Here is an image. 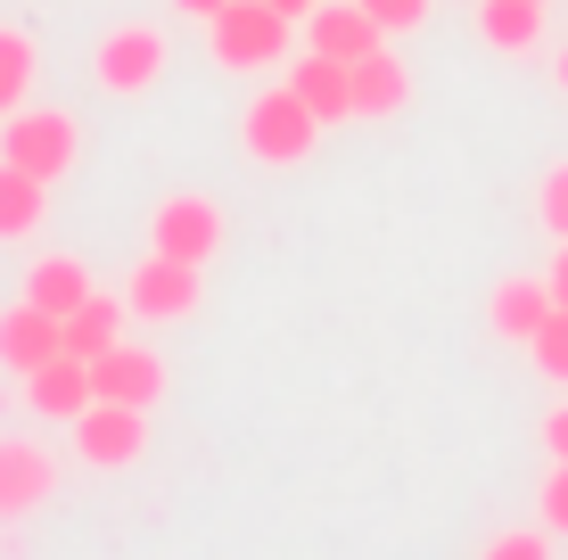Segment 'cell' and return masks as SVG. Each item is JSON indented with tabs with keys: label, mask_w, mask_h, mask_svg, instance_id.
<instances>
[{
	"label": "cell",
	"mask_w": 568,
	"mask_h": 560,
	"mask_svg": "<svg viewBox=\"0 0 568 560\" xmlns=\"http://www.w3.org/2000/svg\"><path fill=\"white\" fill-rule=\"evenodd\" d=\"M363 9H371V17H379V26H387V33H413V26H420V17H428V0H363Z\"/></svg>",
	"instance_id": "d4e9b609"
},
{
	"label": "cell",
	"mask_w": 568,
	"mask_h": 560,
	"mask_svg": "<svg viewBox=\"0 0 568 560\" xmlns=\"http://www.w3.org/2000/svg\"><path fill=\"white\" fill-rule=\"evenodd\" d=\"M58 355V314H42V305H9V314H0V363H9V371H42V363Z\"/></svg>",
	"instance_id": "7c38bea8"
},
{
	"label": "cell",
	"mask_w": 568,
	"mask_h": 560,
	"mask_svg": "<svg viewBox=\"0 0 568 560\" xmlns=\"http://www.w3.org/2000/svg\"><path fill=\"white\" fill-rule=\"evenodd\" d=\"M552 74H560V91H568V42H560V58H552Z\"/></svg>",
	"instance_id": "f546056e"
},
{
	"label": "cell",
	"mask_w": 568,
	"mask_h": 560,
	"mask_svg": "<svg viewBox=\"0 0 568 560\" xmlns=\"http://www.w3.org/2000/svg\"><path fill=\"white\" fill-rule=\"evenodd\" d=\"M33 91V42L17 26H0V115H17Z\"/></svg>",
	"instance_id": "ffe728a7"
},
{
	"label": "cell",
	"mask_w": 568,
	"mask_h": 560,
	"mask_svg": "<svg viewBox=\"0 0 568 560\" xmlns=\"http://www.w3.org/2000/svg\"><path fill=\"white\" fill-rule=\"evenodd\" d=\"M58 487V461L33 437H0V519H26Z\"/></svg>",
	"instance_id": "30bf717a"
},
{
	"label": "cell",
	"mask_w": 568,
	"mask_h": 560,
	"mask_svg": "<svg viewBox=\"0 0 568 560\" xmlns=\"http://www.w3.org/2000/svg\"><path fill=\"white\" fill-rule=\"evenodd\" d=\"M527 355H536V371H544V379H560V388H568V305H552V322L527 338Z\"/></svg>",
	"instance_id": "44dd1931"
},
{
	"label": "cell",
	"mask_w": 568,
	"mask_h": 560,
	"mask_svg": "<svg viewBox=\"0 0 568 560\" xmlns=\"http://www.w3.org/2000/svg\"><path fill=\"white\" fill-rule=\"evenodd\" d=\"M305 33H313V50L338 58V67H355V58H371V50L387 42V26L363 9V0H322V9L305 17Z\"/></svg>",
	"instance_id": "9c48e42d"
},
{
	"label": "cell",
	"mask_w": 568,
	"mask_h": 560,
	"mask_svg": "<svg viewBox=\"0 0 568 560\" xmlns=\"http://www.w3.org/2000/svg\"><path fill=\"white\" fill-rule=\"evenodd\" d=\"M206 26H214V58H223V67L256 74V67H281L288 26H297V17H281L272 0H231L223 17H206Z\"/></svg>",
	"instance_id": "7a4b0ae2"
},
{
	"label": "cell",
	"mask_w": 568,
	"mask_h": 560,
	"mask_svg": "<svg viewBox=\"0 0 568 560\" xmlns=\"http://www.w3.org/2000/svg\"><path fill=\"white\" fill-rule=\"evenodd\" d=\"M544 446H552V461H568V404H560L552 420H544Z\"/></svg>",
	"instance_id": "484cf974"
},
{
	"label": "cell",
	"mask_w": 568,
	"mask_h": 560,
	"mask_svg": "<svg viewBox=\"0 0 568 560\" xmlns=\"http://www.w3.org/2000/svg\"><path fill=\"white\" fill-rule=\"evenodd\" d=\"M240 141H247V157H256V165H297V157H313V141H322V115L281 83V91H264V100L247 108Z\"/></svg>",
	"instance_id": "6da1fadb"
},
{
	"label": "cell",
	"mask_w": 568,
	"mask_h": 560,
	"mask_svg": "<svg viewBox=\"0 0 568 560\" xmlns=\"http://www.w3.org/2000/svg\"><path fill=\"white\" fill-rule=\"evenodd\" d=\"M346 83H355V115H396L404 100H413V74H404V58L387 50V42L371 50V58H355Z\"/></svg>",
	"instance_id": "4fadbf2b"
},
{
	"label": "cell",
	"mask_w": 568,
	"mask_h": 560,
	"mask_svg": "<svg viewBox=\"0 0 568 560\" xmlns=\"http://www.w3.org/2000/svg\"><path fill=\"white\" fill-rule=\"evenodd\" d=\"M552 305H560V297H552V281H527V273H519V281H503V288H495V305H486V314H495V330H503V338H519V346H527V338L544 330V322H552Z\"/></svg>",
	"instance_id": "2e32d148"
},
{
	"label": "cell",
	"mask_w": 568,
	"mask_h": 560,
	"mask_svg": "<svg viewBox=\"0 0 568 560\" xmlns=\"http://www.w3.org/2000/svg\"><path fill=\"white\" fill-rule=\"evenodd\" d=\"M544 528L568 536V461H552V478H544Z\"/></svg>",
	"instance_id": "cb8c5ba5"
},
{
	"label": "cell",
	"mask_w": 568,
	"mask_h": 560,
	"mask_svg": "<svg viewBox=\"0 0 568 560\" xmlns=\"http://www.w3.org/2000/svg\"><path fill=\"white\" fill-rule=\"evenodd\" d=\"M42 206H50V182L0 157V240H26V231H42Z\"/></svg>",
	"instance_id": "e0dca14e"
},
{
	"label": "cell",
	"mask_w": 568,
	"mask_h": 560,
	"mask_svg": "<svg viewBox=\"0 0 568 560\" xmlns=\"http://www.w3.org/2000/svg\"><path fill=\"white\" fill-rule=\"evenodd\" d=\"M26 297L42 305V314H58V322H67L74 305L91 297V273H83V264H74V256H42V264H33V273H26Z\"/></svg>",
	"instance_id": "ac0fdd59"
},
{
	"label": "cell",
	"mask_w": 568,
	"mask_h": 560,
	"mask_svg": "<svg viewBox=\"0 0 568 560\" xmlns=\"http://www.w3.org/2000/svg\"><path fill=\"white\" fill-rule=\"evenodd\" d=\"M272 9H281V17H297V26H305V17L322 9V0H272Z\"/></svg>",
	"instance_id": "f1b7e54d"
},
{
	"label": "cell",
	"mask_w": 568,
	"mask_h": 560,
	"mask_svg": "<svg viewBox=\"0 0 568 560\" xmlns=\"http://www.w3.org/2000/svg\"><path fill=\"white\" fill-rule=\"evenodd\" d=\"M26 396H33V413H50V420H74V413H91V363L58 346V355L42 363V371H26Z\"/></svg>",
	"instance_id": "8fae6325"
},
{
	"label": "cell",
	"mask_w": 568,
	"mask_h": 560,
	"mask_svg": "<svg viewBox=\"0 0 568 560\" xmlns=\"http://www.w3.org/2000/svg\"><path fill=\"white\" fill-rule=\"evenodd\" d=\"M552 297L568 305V240H560V264H552Z\"/></svg>",
	"instance_id": "83f0119b"
},
{
	"label": "cell",
	"mask_w": 568,
	"mask_h": 560,
	"mask_svg": "<svg viewBox=\"0 0 568 560\" xmlns=\"http://www.w3.org/2000/svg\"><path fill=\"white\" fill-rule=\"evenodd\" d=\"M74 149H83V132H74V115H58V108H17L9 124H0V157L42 173V182H58V173L74 165Z\"/></svg>",
	"instance_id": "3957f363"
},
{
	"label": "cell",
	"mask_w": 568,
	"mask_h": 560,
	"mask_svg": "<svg viewBox=\"0 0 568 560\" xmlns=\"http://www.w3.org/2000/svg\"><path fill=\"white\" fill-rule=\"evenodd\" d=\"M149 240H156V256L206 264L214 247H223V206H214V198H165L149 215Z\"/></svg>",
	"instance_id": "8992f818"
},
{
	"label": "cell",
	"mask_w": 568,
	"mask_h": 560,
	"mask_svg": "<svg viewBox=\"0 0 568 560\" xmlns=\"http://www.w3.org/2000/svg\"><path fill=\"white\" fill-rule=\"evenodd\" d=\"M288 91H297V100L322 115V124H346V115H355V83H346V67H338V58H322V50H305V58H297Z\"/></svg>",
	"instance_id": "5bb4252c"
},
{
	"label": "cell",
	"mask_w": 568,
	"mask_h": 560,
	"mask_svg": "<svg viewBox=\"0 0 568 560\" xmlns=\"http://www.w3.org/2000/svg\"><path fill=\"white\" fill-rule=\"evenodd\" d=\"M478 33L495 50H536L544 42V0H486L478 9Z\"/></svg>",
	"instance_id": "d6986e66"
},
{
	"label": "cell",
	"mask_w": 568,
	"mask_h": 560,
	"mask_svg": "<svg viewBox=\"0 0 568 560\" xmlns=\"http://www.w3.org/2000/svg\"><path fill=\"white\" fill-rule=\"evenodd\" d=\"M536 215H544V231H552V240H568V165H552V173H544V190H536Z\"/></svg>",
	"instance_id": "7402d4cb"
},
{
	"label": "cell",
	"mask_w": 568,
	"mask_h": 560,
	"mask_svg": "<svg viewBox=\"0 0 568 560\" xmlns=\"http://www.w3.org/2000/svg\"><path fill=\"white\" fill-rule=\"evenodd\" d=\"M91 396H108V404H149L165 396V363L149 355V346H132V338H115L108 355H91Z\"/></svg>",
	"instance_id": "ba28073f"
},
{
	"label": "cell",
	"mask_w": 568,
	"mask_h": 560,
	"mask_svg": "<svg viewBox=\"0 0 568 560\" xmlns=\"http://www.w3.org/2000/svg\"><path fill=\"white\" fill-rule=\"evenodd\" d=\"M173 9H190V17H223L231 0H173Z\"/></svg>",
	"instance_id": "4316f807"
},
{
	"label": "cell",
	"mask_w": 568,
	"mask_h": 560,
	"mask_svg": "<svg viewBox=\"0 0 568 560\" xmlns=\"http://www.w3.org/2000/svg\"><path fill=\"white\" fill-rule=\"evenodd\" d=\"M74 454H83L91 470H132V461L149 454V413L141 404L91 396V413H74Z\"/></svg>",
	"instance_id": "277c9868"
},
{
	"label": "cell",
	"mask_w": 568,
	"mask_h": 560,
	"mask_svg": "<svg viewBox=\"0 0 568 560\" xmlns=\"http://www.w3.org/2000/svg\"><path fill=\"white\" fill-rule=\"evenodd\" d=\"M124 305L141 322H182V314H199V264H182V256H149L141 273L124 281Z\"/></svg>",
	"instance_id": "5b68a950"
},
{
	"label": "cell",
	"mask_w": 568,
	"mask_h": 560,
	"mask_svg": "<svg viewBox=\"0 0 568 560\" xmlns=\"http://www.w3.org/2000/svg\"><path fill=\"white\" fill-rule=\"evenodd\" d=\"M124 314H132V305H115V297H100V288H91V297L58 322V346H67V355H83V363L108 355V346L124 338Z\"/></svg>",
	"instance_id": "9a60e30c"
},
{
	"label": "cell",
	"mask_w": 568,
	"mask_h": 560,
	"mask_svg": "<svg viewBox=\"0 0 568 560\" xmlns=\"http://www.w3.org/2000/svg\"><path fill=\"white\" fill-rule=\"evenodd\" d=\"M156 74H165V33L156 26H115L100 42V91H115V100L149 91Z\"/></svg>",
	"instance_id": "52a82bcc"
},
{
	"label": "cell",
	"mask_w": 568,
	"mask_h": 560,
	"mask_svg": "<svg viewBox=\"0 0 568 560\" xmlns=\"http://www.w3.org/2000/svg\"><path fill=\"white\" fill-rule=\"evenodd\" d=\"M486 560H552V544H544L536 528H511V536H495V544H486Z\"/></svg>",
	"instance_id": "603a6c76"
}]
</instances>
